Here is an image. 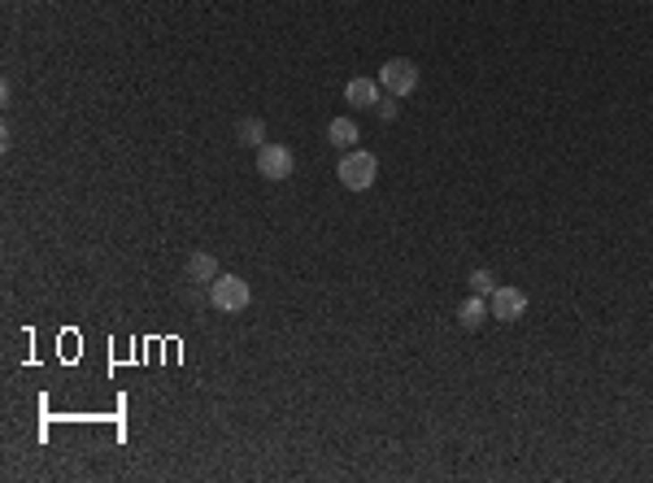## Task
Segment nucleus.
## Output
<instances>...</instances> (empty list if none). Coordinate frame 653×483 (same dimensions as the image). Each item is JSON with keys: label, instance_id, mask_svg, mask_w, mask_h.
I'll return each mask as SVG.
<instances>
[{"label": "nucleus", "instance_id": "nucleus-6", "mask_svg": "<svg viewBox=\"0 0 653 483\" xmlns=\"http://www.w3.org/2000/svg\"><path fill=\"white\" fill-rule=\"evenodd\" d=\"M344 100H349L353 109H375V100H379L375 79H349V83H344Z\"/></svg>", "mask_w": 653, "mask_h": 483}, {"label": "nucleus", "instance_id": "nucleus-3", "mask_svg": "<svg viewBox=\"0 0 653 483\" xmlns=\"http://www.w3.org/2000/svg\"><path fill=\"white\" fill-rule=\"evenodd\" d=\"M296 170V157H293V148L288 144H261L258 148V174L261 179H270V183H284L288 174Z\"/></svg>", "mask_w": 653, "mask_h": 483}, {"label": "nucleus", "instance_id": "nucleus-7", "mask_svg": "<svg viewBox=\"0 0 653 483\" xmlns=\"http://www.w3.org/2000/svg\"><path fill=\"white\" fill-rule=\"evenodd\" d=\"M326 140H331L335 148H353V144H358V123H353V118H331Z\"/></svg>", "mask_w": 653, "mask_h": 483}, {"label": "nucleus", "instance_id": "nucleus-11", "mask_svg": "<svg viewBox=\"0 0 653 483\" xmlns=\"http://www.w3.org/2000/svg\"><path fill=\"white\" fill-rule=\"evenodd\" d=\"M471 292H475V296H492V292H496L488 270H475V275H471Z\"/></svg>", "mask_w": 653, "mask_h": 483}, {"label": "nucleus", "instance_id": "nucleus-4", "mask_svg": "<svg viewBox=\"0 0 653 483\" xmlns=\"http://www.w3.org/2000/svg\"><path fill=\"white\" fill-rule=\"evenodd\" d=\"M379 83H384V92H392V97H410L419 88V65L405 62V57H392L379 70Z\"/></svg>", "mask_w": 653, "mask_h": 483}, {"label": "nucleus", "instance_id": "nucleus-1", "mask_svg": "<svg viewBox=\"0 0 653 483\" xmlns=\"http://www.w3.org/2000/svg\"><path fill=\"white\" fill-rule=\"evenodd\" d=\"M340 188H349V192H366V188H375V174H379V161H375V153H361V148H353V153H344L340 157Z\"/></svg>", "mask_w": 653, "mask_h": 483}, {"label": "nucleus", "instance_id": "nucleus-8", "mask_svg": "<svg viewBox=\"0 0 653 483\" xmlns=\"http://www.w3.org/2000/svg\"><path fill=\"white\" fill-rule=\"evenodd\" d=\"M488 314H492L488 301H484V296H471V301H462V309H457V322H462L466 331H475V326L488 318Z\"/></svg>", "mask_w": 653, "mask_h": 483}, {"label": "nucleus", "instance_id": "nucleus-5", "mask_svg": "<svg viewBox=\"0 0 653 483\" xmlns=\"http://www.w3.org/2000/svg\"><path fill=\"white\" fill-rule=\"evenodd\" d=\"M488 309H492V318H501V322L522 318V309H527V292L522 288H496L488 296Z\"/></svg>", "mask_w": 653, "mask_h": 483}, {"label": "nucleus", "instance_id": "nucleus-2", "mask_svg": "<svg viewBox=\"0 0 653 483\" xmlns=\"http://www.w3.org/2000/svg\"><path fill=\"white\" fill-rule=\"evenodd\" d=\"M249 301H253V288H249V279H240V275H218V279L209 284V305L223 309V314L249 309Z\"/></svg>", "mask_w": 653, "mask_h": 483}, {"label": "nucleus", "instance_id": "nucleus-10", "mask_svg": "<svg viewBox=\"0 0 653 483\" xmlns=\"http://www.w3.org/2000/svg\"><path fill=\"white\" fill-rule=\"evenodd\" d=\"M235 140L249 144V148H261V144H266V123H261V118H244V123L235 127Z\"/></svg>", "mask_w": 653, "mask_h": 483}, {"label": "nucleus", "instance_id": "nucleus-9", "mask_svg": "<svg viewBox=\"0 0 653 483\" xmlns=\"http://www.w3.org/2000/svg\"><path fill=\"white\" fill-rule=\"evenodd\" d=\"M188 279H196V284H214V279H218V261L209 258V253H192V258H188Z\"/></svg>", "mask_w": 653, "mask_h": 483}, {"label": "nucleus", "instance_id": "nucleus-12", "mask_svg": "<svg viewBox=\"0 0 653 483\" xmlns=\"http://www.w3.org/2000/svg\"><path fill=\"white\" fill-rule=\"evenodd\" d=\"M375 105H379V118H388V123L396 118V97H392V92H388V97H379Z\"/></svg>", "mask_w": 653, "mask_h": 483}]
</instances>
